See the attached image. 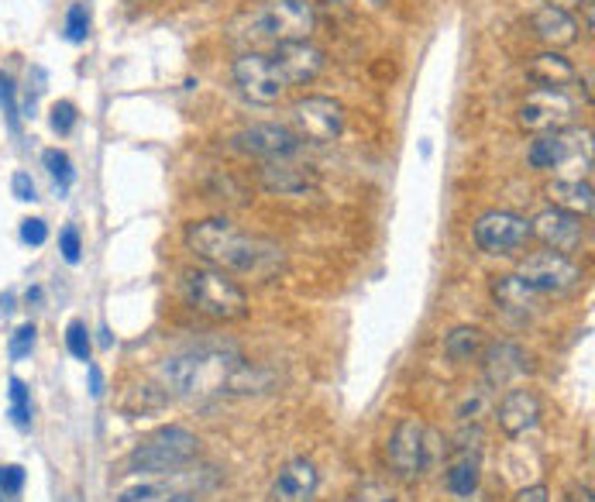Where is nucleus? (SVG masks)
Returning a JSON list of instances; mask_svg holds the SVG:
<instances>
[{
  "label": "nucleus",
  "instance_id": "c03bdc74",
  "mask_svg": "<svg viewBox=\"0 0 595 502\" xmlns=\"http://www.w3.org/2000/svg\"><path fill=\"white\" fill-rule=\"evenodd\" d=\"M0 502H14V499H11L8 492H0Z\"/></svg>",
  "mask_w": 595,
  "mask_h": 502
},
{
  "label": "nucleus",
  "instance_id": "c9c22d12",
  "mask_svg": "<svg viewBox=\"0 0 595 502\" xmlns=\"http://www.w3.org/2000/svg\"><path fill=\"white\" fill-rule=\"evenodd\" d=\"M21 242L38 248L49 242V224H45L42 218H28V221H21Z\"/></svg>",
  "mask_w": 595,
  "mask_h": 502
},
{
  "label": "nucleus",
  "instance_id": "20e7f679",
  "mask_svg": "<svg viewBox=\"0 0 595 502\" xmlns=\"http://www.w3.org/2000/svg\"><path fill=\"white\" fill-rule=\"evenodd\" d=\"M248 32L258 42H311L317 28V14L311 0H261L255 11H248Z\"/></svg>",
  "mask_w": 595,
  "mask_h": 502
},
{
  "label": "nucleus",
  "instance_id": "58836bf2",
  "mask_svg": "<svg viewBox=\"0 0 595 502\" xmlns=\"http://www.w3.org/2000/svg\"><path fill=\"white\" fill-rule=\"evenodd\" d=\"M11 194H14L21 203H35V200H38L35 179H32L28 173H14V176H11Z\"/></svg>",
  "mask_w": 595,
  "mask_h": 502
},
{
  "label": "nucleus",
  "instance_id": "cd10ccee",
  "mask_svg": "<svg viewBox=\"0 0 595 502\" xmlns=\"http://www.w3.org/2000/svg\"><path fill=\"white\" fill-rule=\"evenodd\" d=\"M66 348H69V354L77 358V362H90L93 341H90V330H86L83 320H73V324L66 327Z\"/></svg>",
  "mask_w": 595,
  "mask_h": 502
},
{
  "label": "nucleus",
  "instance_id": "ea45409f",
  "mask_svg": "<svg viewBox=\"0 0 595 502\" xmlns=\"http://www.w3.org/2000/svg\"><path fill=\"white\" fill-rule=\"evenodd\" d=\"M513 502H551V492H547V486H527V489H520Z\"/></svg>",
  "mask_w": 595,
  "mask_h": 502
},
{
  "label": "nucleus",
  "instance_id": "f8f14e48",
  "mask_svg": "<svg viewBox=\"0 0 595 502\" xmlns=\"http://www.w3.org/2000/svg\"><path fill=\"white\" fill-rule=\"evenodd\" d=\"M231 73H234L237 90H242L252 104H279V101H282L285 83H282V77L276 73V66H272L269 56H261V52H245V56H237Z\"/></svg>",
  "mask_w": 595,
  "mask_h": 502
},
{
  "label": "nucleus",
  "instance_id": "1a4fd4ad",
  "mask_svg": "<svg viewBox=\"0 0 595 502\" xmlns=\"http://www.w3.org/2000/svg\"><path fill=\"white\" fill-rule=\"evenodd\" d=\"M527 237H530V221L513 210H486L475 221V245L486 255H513L527 245Z\"/></svg>",
  "mask_w": 595,
  "mask_h": 502
},
{
  "label": "nucleus",
  "instance_id": "37998d69",
  "mask_svg": "<svg viewBox=\"0 0 595 502\" xmlns=\"http://www.w3.org/2000/svg\"><path fill=\"white\" fill-rule=\"evenodd\" d=\"M165 502H197V499H194V495H170Z\"/></svg>",
  "mask_w": 595,
  "mask_h": 502
},
{
  "label": "nucleus",
  "instance_id": "f704fd0d",
  "mask_svg": "<svg viewBox=\"0 0 595 502\" xmlns=\"http://www.w3.org/2000/svg\"><path fill=\"white\" fill-rule=\"evenodd\" d=\"M59 252H62V258L69 261V266H77V261H80V255H83V237H80L77 227H66L59 234Z\"/></svg>",
  "mask_w": 595,
  "mask_h": 502
},
{
  "label": "nucleus",
  "instance_id": "473e14b6",
  "mask_svg": "<svg viewBox=\"0 0 595 502\" xmlns=\"http://www.w3.org/2000/svg\"><path fill=\"white\" fill-rule=\"evenodd\" d=\"M173 492L170 486H138V489H128L117 502H165Z\"/></svg>",
  "mask_w": 595,
  "mask_h": 502
},
{
  "label": "nucleus",
  "instance_id": "9d476101",
  "mask_svg": "<svg viewBox=\"0 0 595 502\" xmlns=\"http://www.w3.org/2000/svg\"><path fill=\"white\" fill-rule=\"evenodd\" d=\"M293 125L300 141L327 145V141H338L345 131V107L330 97H303L293 104Z\"/></svg>",
  "mask_w": 595,
  "mask_h": 502
},
{
  "label": "nucleus",
  "instance_id": "4be33fe9",
  "mask_svg": "<svg viewBox=\"0 0 595 502\" xmlns=\"http://www.w3.org/2000/svg\"><path fill=\"white\" fill-rule=\"evenodd\" d=\"M479 478H482V462H479V451H458L451 454V462L444 468V486L451 495L468 499L479 489Z\"/></svg>",
  "mask_w": 595,
  "mask_h": 502
},
{
  "label": "nucleus",
  "instance_id": "7c9ffc66",
  "mask_svg": "<svg viewBox=\"0 0 595 502\" xmlns=\"http://www.w3.org/2000/svg\"><path fill=\"white\" fill-rule=\"evenodd\" d=\"M0 110L8 117V128L18 135L21 131V110H18V97H14V83L0 73Z\"/></svg>",
  "mask_w": 595,
  "mask_h": 502
},
{
  "label": "nucleus",
  "instance_id": "412c9836",
  "mask_svg": "<svg viewBox=\"0 0 595 502\" xmlns=\"http://www.w3.org/2000/svg\"><path fill=\"white\" fill-rule=\"evenodd\" d=\"M527 80L537 90H564L568 93L579 83V69L558 52H540L527 62Z\"/></svg>",
  "mask_w": 595,
  "mask_h": 502
},
{
  "label": "nucleus",
  "instance_id": "2eb2a0df",
  "mask_svg": "<svg viewBox=\"0 0 595 502\" xmlns=\"http://www.w3.org/2000/svg\"><path fill=\"white\" fill-rule=\"evenodd\" d=\"M269 59L276 66V73L282 77L285 90H290V86H306V83H314L324 73V52L317 49L314 42L276 45V52Z\"/></svg>",
  "mask_w": 595,
  "mask_h": 502
},
{
  "label": "nucleus",
  "instance_id": "f3484780",
  "mask_svg": "<svg viewBox=\"0 0 595 502\" xmlns=\"http://www.w3.org/2000/svg\"><path fill=\"white\" fill-rule=\"evenodd\" d=\"M540 417H544V402L534 389H510L495 410L499 430H503L506 437L530 434V430L540 423Z\"/></svg>",
  "mask_w": 595,
  "mask_h": 502
},
{
  "label": "nucleus",
  "instance_id": "c85d7f7f",
  "mask_svg": "<svg viewBox=\"0 0 595 502\" xmlns=\"http://www.w3.org/2000/svg\"><path fill=\"white\" fill-rule=\"evenodd\" d=\"M35 341H38V330H35V324H21V327L11 334L8 354L14 358V362H25V358L35 351Z\"/></svg>",
  "mask_w": 595,
  "mask_h": 502
},
{
  "label": "nucleus",
  "instance_id": "5701e85b",
  "mask_svg": "<svg viewBox=\"0 0 595 502\" xmlns=\"http://www.w3.org/2000/svg\"><path fill=\"white\" fill-rule=\"evenodd\" d=\"M547 200H551L558 210L575 213V218H588L592 213V183L588 179H555L547 183Z\"/></svg>",
  "mask_w": 595,
  "mask_h": 502
},
{
  "label": "nucleus",
  "instance_id": "79ce46f5",
  "mask_svg": "<svg viewBox=\"0 0 595 502\" xmlns=\"http://www.w3.org/2000/svg\"><path fill=\"white\" fill-rule=\"evenodd\" d=\"M568 502H592V486L575 482V486L568 489Z\"/></svg>",
  "mask_w": 595,
  "mask_h": 502
},
{
  "label": "nucleus",
  "instance_id": "c756f323",
  "mask_svg": "<svg viewBox=\"0 0 595 502\" xmlns=\"http://www.w3.org/2000/svg\"><path fill=\"white\" fill-rule=\"evenodd\" d=\"M86 35H90V11H86V4H73L66 11V38L86 42Z\"/></svg>",
  "mask_w": 595,
  "mask_h": 502
},
{
  "label": "nucleus",
  "instance_id": "aec40b11",
  "mask_svg": "<svg viewBox=\"0 0 595 502\" xmlns=\"http://www.w3.org/2000/svg\"><path fill=\"white\" fill-rule=\"evenodd\" d=\"M492 296H495V306L503 310V314L520 317V320L537 317V310H540V293L530 290V285L523 282L516 272L513 276H499L492 282Z\"/></svg>",
  "mask_w": 595,
  "mask_h": 502
},
{
  "label": "nucleus",
  "instance_id": "39448f33",
  "mask_svg": "<svg viewBox=\"0 0 595 502\" xmlns=\"http://www.w3.org/2000/svg\"><path fill=\"white\" fill-rule=\"evenodd\" d=\"M447 447L438 441V434L423 420L407 417L399 420L393 437L386 444V462L389 471L399 478V482H417V478L438 462V454H444Z\"/></svg>",
  "mask_w": 595,
  "mask_h": 502
},
{
  "label": "nucleus",
  "instance_id": "4468645a",
  "mask_svg": "<svg viewBox=\"0 0 595 502\" xmlns=\"http://www.w3.org/2000/svg\"><path fill=\"white\" fill-rule=\"evenodd\" d=\"M303 141L296 138V131L282 128V125H252L245 131L234 135V149L255 155V159H266V162H285L300 152Z\"/></svg>",
  "mask_w": 595,
  "mask_h": 502
},
{
  "label": "nucleus",
  "instance_id": "dca6fc26",
  "mask_svg": "<svg viewBox=\"0 0 595 502\" xmlns=\"http://www.w3.org/2000/svg\"><path fill=\"white\" fill-rule=\"evenodd\" d=\"M530 354L513 341H492L482 348V375L489 389H506L523 375H530Z\"/></svg>",
  "mask_w": 595,
  "mask_h": 502
},
{
  "label": "nucleus",
  "instance_id": "0eeeda50",
  "mask_svg": "<svg viewBox=\"0 0 595 502\" xmlns=\"http://www.w3.org/2000/svg\"><path fill=\"white\" fill-rule=\"evenodd\" d=\"M530 165L534 170H568V165H582V173L592 170V131L585 128H561L544 131L530 145Z\"/></svg>",
  "mask_w": 595,
  "mask_h": 502
},
{
  "label": "nucleus",
  "instance_id": "393cba45",
  "mask_svg": "<svg viewBox=\"0 0 595 502\" xmlns=\"http://www.w3.org/2000/svg\"><path fill=\"white\" fill-rule=\"evenodd\" d=\"M261 183H266V189H272V194H303V189H311L314 179L293 170V165H282V162H272L269 170H261Z\"/></svg>",
  "mask_w": 595,
  "mask_h": 502
},
{
  "label": "nucleus",
  "instance_id": "e433bc0d",
  "mask_svg": "<svg viewBox=\"0 0 595 502\" xmlns=\"http://www.w3.org/2000/svg\"><path fill=\"white\" fill-rule=\"evenodd\" d=\"M25 489V468L21 465H0V492L18 495Z\"/></svg>",
  "mask_w": 595,
  "mask_h": 502
},
{
  "label": "nucleus",
  "instance_id": "bb28decb",
  "mask_svg": "<svg viewBox=\"0 0 595 502\" xmlns=\"http://www.w3.org/2000/svg\"><path fill=\"white\" fill-rule=\"evenodd\" d=\"M42 162H45V170H49V176L56 179L59 189H69V186H73V179H77V173H73V159H69L62 149H49V152L42 155Z\"/></svg>",
  "mask_w": 595,
  "mask_h": 502
},
{
  "label": "nucleus",
  "instance_id": "2f4dec72",
  "mask_svg": "<svg viewBox=\"0 0 595 502\" xmlns=\"http://www.w3.org/2000/svg\"><path fill=\"white\" fill-rule=\"evenodd\" d=\"M486 389H471L465 399H462V406H458V417H462V423H479L482 420V413H486Z\"/></svg>",
  "mask_w": 595,
  "mask_h": 502
},
{
  "label": "nucleus",
  "instance_id": "6e6552de",
  "mask_svg": "<svg viewBox=\"0 0 595 502\" xmlns=\"http://www.w3.org/2000/svg\"><path fill=\"white\" fill-rule=\"evenodd\" d=\"M516 276L537 290L540 296H561L571 293L582 282V266L571 255H558V252H534L520 261Z\"/></svg>",
  "mask_w": 595,
  "mask_h": 502
},
{
  "label": "nucleus",
  "instance_id": "ddd939ff",
  "mask_svg": "<svg viewBox=\"0 0 595 502\" xmlns=\"http://www.w3.org/2000/svg\"><path fill=\"white\" fill-rule=\"evenodd\" d=\"M530 237H537L547 252L575 255L585 242V224H582V218H575V213L551 207V210H540L530 221Z\"/></svg>",
  "mask_w": 595,
  "mask_h": 502
},
{
  "label": "nucleus",
  "instance_id": "f03ea898",
  "mask_svg": "<svg viewBox=\"0 0 595 502\" xmlns=\"http://www.w3.org/2000/svg\"><path fill=\"white\" fill-rule=\"evenodd\" d=\"M186 245L200 261H207L210 269H218L224 276H237V279L269 282L285 269L282 245L269 242V237L261 234H248L221 218L189 224Z\"/></svg>",
  "mask_w": 595,
  "mask_h": 502
},
{
  "label": "nucleus",
  "instance_id": "b1692460",
  "mask_svg": "<svg viewBox=\"0 0 595 502\" xmlns=\"http://www.w3.org/2000/svg\"><path fill=\"white\" fill-rule=\"evenodd\" d=\"M482 348H486V338H482L479 327H455L444 338V354L458 365L475 362V358L482 354Z\"/></svg>",
  "mask_w": 595,
  "mask_h": 502
},
{
  "label": "nucleus",
  "instance_id": "f257e3e1",
  "mask_svg": "<svg viewBox=\"0 0 595 502\" xmlns=\"http://www.w3.org/2000/svg\"><path fill=\"white\" fill-rule=\"evenodd\" d=\"M159 378L170 386L176 396L189 399H207V396H252L266 393L272 375L245 362L234 348H189L183 354L165 358L159 365Z\"/></svg>",
  "mask_w": 595,
  "mask_h": 502
},
{
  "label": "nucleus",
  "instance_id": "72a5a7b5",
  "mask_svg": "<svg viewBox=\"0 0 595 502\" xmlns=\"http://www.w3.org/2000/svg\"><path fill=\"white\" fill-rule=\"evenodd\" d=\"M77 104H69V101H59V104H52V128L59 131V135H69L77 128Z\"/></svg>",
  "mask_w": 595,
  "mask_h": 502
},
{
  "label": "nucleus",
  "instance_id": "a211bd4d",
  "mask_svg": "<svg viewBox=\"0 0 595 502\" xmlns=\"http://www.w3.org/2000/svg\"><path fill=\"white\" fill-rule=\"evenodd\" d=\"M317 486H320L317 465L306 458H296L285 465L272 482V502H314Z\"/></svg>",
  "mask_w": 595,
  "mask_h": 502
},
{
  "label": "nucleus",
  "instance_id": "4c0bfd02",
  "mask_svg": "<svg viewBox=\"0 0 595 502\" xmlns=\"http://www.w3.org/2000/svg\"><path fill=\"white\" fill-rule=\"evenodd\" d=\"M354 502H399L396 492L383 482H365L359 492H354Z\"/></svg>",
  "mask_w": 595,
  "mask_h": 502
},
{
  "label": "nucleus",
  "instance_id": "9b49d317",
  "mask_svg": "<svg viewBox=\"0 0 595 502\" xmlns=\"http://www.w3.org/2000/svg\"><path fill=\"white\" fill-rule=\"evenodd\" d=\"M575 114H579V104L571 101L564 90H534L520 107V125L534 135L561 131L575 125Z\"/></svg>",
  "mask_w": 595,
  "mask_h": 502
},
{
  "label": "nucleus",
  "instance_id": "6ab92c4d",
  "mask_svg": "<svg viewBox=\"0 0 595 502\" xmlns=\"http://www.w3.org/2000/svg\"><path fill=\"white\" fill-rule=\"evenodd\" d=\"M530 28L544 45H551V49H568V45L579 42V21L571 17L568 8H555V4L537 8V14L530 17Z\"/></svg>",
  "mask_w": 595,
  "mask_h": 502
},
{
  "label": "nucleus",
  "instance_id": "a19ab883",
  "mask_svg": "<svg viewBox=\"0 0 595 502\" xmlns=\"http://www.w3.org/2000/svg\"><path fill=\"white\" fill-rule=\"evenodd\" d=\"M86 372H90V393H93V399H101L104 396V372L97 365H90Z\"/></svg>",
  "mask_w": 595,
  "mask_h": 502
},
{
  "label": "nucleus",
  "instance_id": "423d86ee",
  "mask_svg": "<svg viewBox=\"0 0 595 502\" xmlns=\"http://www.w3.org/2000/svg\"><path fill=\"white\" fill-rule=\"evenodd\" d=\"M200 454V437L186 427H162L152 437L141 441L131 454L125 468L138 475H170L186 468Z\"/></svg>",
  "mask_w": 595,
  "mask_h": 502
},
{
  "label": "nucleus",
  "instance_id": "7ed1b4c3",
  "mask_svg": "<svg viewBox=\"0 0 595 502\" xmlns=\"http://www.w3.org/2000/svg\"><path fill=\"white\" fill-rule=\"evenodd\" d=\"M183 293L186 303L197 310V314L210 317V320H245L248 317V293L237 285L231 276L218 272V269H194L183 279Z\"/></svg>",
  "mask_w": 595,
  "mask_h": 502
},
{
  "label": "nucleus",
  "instance_id": "a878e982",
  "mask_svg": "<svg viewBox=\"0 0 595 502\" xmlns=\"http://www.w3.org/2000/svg\"><path fill=\"white\" fill-rule=\"evenodd\" d=\"M11 386V423L18 427V430H28L32 427V393H28V386L21 378H11L8 382Z\"/></svg>",
  "mask_w": 595,
  "mask_h": 502
},
{
  "label": "nucleus",
  "instance_id": "a18cd8bd",
  "mask_svg": "<svg viewBox=\"0 0 595 502\" xmlns=\"http://www.w3.org/2000/svg\"><path fill=\"white\" fill-rule=\"evenodd\" d=\"M320 4H330V0H320Z\"/></svg>",
  "mask_w": 595,
  "mask_h": 502
}]
</instances>
